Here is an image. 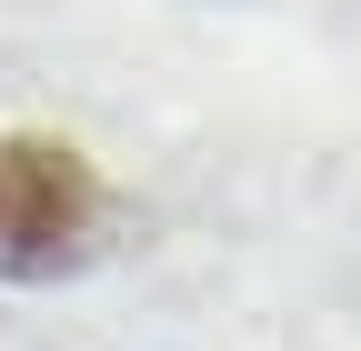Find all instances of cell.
Returning a JSON list of instances; mask_svg holds the SVG:
<instances>
[{
  "mask_svg": "<svg viewBox=\"0 0 361 351\" xmlns=\"http://www.w3.org/2000/svg\"><path fill=\"white\" fill-rule=\"evenodd\" d=\"M101 221H111V191L71 141H51V130H11L0 141V281L80 271Z\"/></svg>",
  "mask_w": 361,
  "mask_h": 351,
  "instance_id": "obj_1",
  "label": "cell"
}]
</instances>
